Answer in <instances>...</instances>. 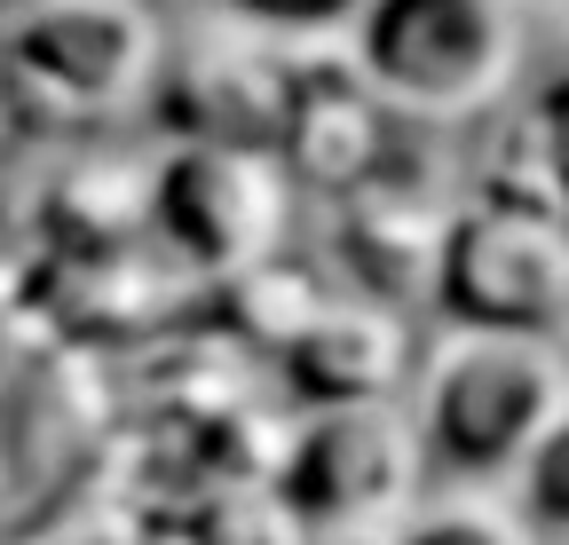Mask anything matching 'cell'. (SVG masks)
Here are the masks:
<instances>
[{"mask_svg":"<svg viewBox=\"0 0 569 545\" xmlns=\"http://www.w3.org/2000/svg\"><path fill=\"white\" fill-rule=\"evenodd\" d=\"M569 395V349L546 332H490V324H436L411 364V427L427 474L443 483H507L530 435Z\"/></svg>","mask_w":569,"mask_h":545,"instance_id":"1","label":"cell"},{"mask_svg":"<svg viewBox=\"0 0 569 545\" xmlns=\"http://www.w3.org/2000/svg\"><path fill=\"white\" fill-rule=\"evenodd\" d=\"M427 483V451L403 395L372 403H301L269 458V498L301 529L332 522H403Z\"/></svg>","mask_w":569,"mask_h":545,"instance_id":"5","label":"cell"},{"mask_svg":"<svg viewBox=\"0 0 569 545\" xmlns=\"http://www.w3.org/2000/svg\"><path fill=\"white\" fill-rule=\"evenodd\" d=\"M167 32L151 0H24L0 24V88L40 119H111L159 95Z\"/></svg>","mask_w":569,"mask_h":545,"instance_id":"3","label":"cell"},{"mask_svg":"<svg viewBox=\"0 0 569 545\" xmlns=\"http://www.w3.org/2000/svg\"><path fill=\"white\" fill-rule=\"evenodd\" d=\"M411 309L380 301V293H325L293 332L277 340V380L293 387V403H372V395H403L411 364H419Z\"/></svg>","mask_w":569,"mask_h":545,"instance_id":"9","label":"cell"},{"mask_svg":"<svg viewBox=\"0 0 569 545\" xmlns=\"http://www.w3.org/2000/svg\"><path fill=\"white\" fill-rule=\"evenodd\" d=\"M498 491L530 529V545H569V395L553 403V420L530 435V451L515 458V474Z\"/></svg>","mask_w":569,"mask_h":545,"instance_id":"11","label":"cell"},{"mask_svg":"<svg viewBox=\"0 0 569 545\" xmlns=\"http://www.w3.org/2000/svg\"><path fill=\"white\" fill-rule=\"evenodd\" d=\"M436 324H490V332H569V214L522 198L459 190L436 245Z\"/></svg>","mask_w":569,"mask_h":545,"instance_id":"4","label":"cell"},{"mask_svg":"<svg viewBox=\"0 0 569 545\" xmlns=\"http://www.w3.org/2000/svg\"><path fill=\"white\" fill-rule=\"evenodd\" d=\"M0 9H24V0H0Z\"/></svg>","mask_w":569,"mask_h":545,"instance_id":"17","label":"cell"},{"mask_svg":"<svg viewBox=\"0 0 569 545\" xmlns=\"http://www.w3.org/2000/svg\"><path fill=\"white\" fill-rule=\"evenodd\" d=\"M522 9H553V0H522Z\"/></svg>","mask_w":569,"mask_h":545,"instance_id":"16","label":"cell"},{"mask_svg":"<svg viewBox=\"0 0 569 545\" xmlns=\"http://www.w3.org/2000/svg\"><path fill=\"white\" fill-rule=\"evenodd\" d=\"M546 17H561V32H569V0H553V9H546Z\"/></svg>","mask_w":569,"mask_h":545,"instance_id":"15","label":"cell"},{"mask_svg":"<svg viewBox=\"0 0 569 545\" xmlns=\"http://www.w3.org/2000/svg\"><path fill=\"white\" fill-rule=\"evenodd\" d=\"M301 545H396V522H332V529H301Z\"/></svg>","mask_w":569,"mask_h":545,"instance_id":"14","label":"cell"},{"mask_svg":"<svg viewBox=\"0 0 569 545\" xmlns=\"http://www.w3.org/2000/svg\"><path fill=\"white\" fill-rule=\"evenodd\" d=\"M522 0H365L348 63L411 127H482L522 88Z\"/></svg>","mask_w":569,"mask_h":545,"instance_id":"2","label":"cell"},{"mask_svg":"<svg viewBox=\"0 0 569 545\" xmlns=\"http://www.w3.org/2000/svg\"><path fill=\"white\" fill-rule=\"evenodd\" d=\"M561 349H569V332H561Z\"/></svg>","mask_w":569,"mask_h":545,"instance_id":"18","label":"cell"},{"mask_svg":"<svg viewBox=\"0 0 569 545\" xmlns=\"http://www.w3.org/2000/svg\"><path fill=\"white\" fill-rule=\"evenodd\" d=\"M490 127H498V143L475 159L467 190L569 214V63H553L546 80H522L490 111Z\"/></svg>","mask_w":569,"mask_h":545,"instance_id":"10","label":"cell"},{"mask_svg":"<svg viewBox=\"0 0 569 545\" xmlns=\"http://www.w3.org/2000/svg\"><path fill=\"white\" fill-rule=\"evenodd\" d=\"M230 24L261 32V40H284V48H325V40H348L356 9L365 0H213Z\"/></svg>","mask_w":569,"mask_h":545,"instance_id":"13","label":"cell"},{"mask_svg":"<svg viewBox=\"0 0 569 545\" xmlns=\"http://www.w3.org/2000/svg\"><path fill=\"white\" fill-rule=\"evenodd\" d=\"M284 198H293V174L277 151L174 134V151H159V174H151V222L190 269L238 277V269L277 253Z\"/></svg>","mask_w":569,"mask_h":545,"instance_id":"6","label":"cell"},{"mask_svg":"<svg viewBox=\"0 0 569 545\" xmlns=\"http://www.w3.org/2000/svg\"><path fill=\"white\" fill-rule=\"evenodd\" d=\"M411 151V119H396L365 72L340 55H301V88H293V119H284V174H293V190H317L325 206H340V198L372 190L380 174H396V159Z\"/></svg>","mask_w":569,"mask_h":545,"instance_id":"8","label":"cell"},{"mask_svg":"<svg viewBox=\"0 0 569 545\" xmlns=\"http://www.w3.org/2000/svg\"><path fill=\"white\" fill-rule=\"evenodd\" d=\"M293 88H301V48L230 24V32H213V40L167 55L159 111H167L174 134H190V143L277 151L284 143V119H293Z\"/></svg>","mask_w":569,"mask_h":545,"instance_id":"7","label":"cell"},{"mask_svg":"<svg viewBox=\"0 0 569 545\" xmlns=\"http://www.w3.org/2000/svg\"><path fill=\"white\" fill-rule=\"evenodd\" d=\"M396 545H530V529L515 522L507 498H490L475 483H451L443 498H419L396 522Z\"/></svg>","mask_w":569,"mask_h":545,"instance_id":"12","label":"cell"}]
</instances>
